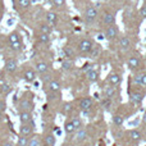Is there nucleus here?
Segmentation results:
<instances>
[{"label": "nucleus", "mask_w": 146, "mask_h": 146, "mask_svg": "<svg viewBox=\"0 0 146 146\" xmlns=\"http://www.w3.org/2000/svg\"><path fill=\"white\" fill-rule=\"evenodd\" d=\"M126 146H133V145H126Z\"/></svg>", "instance_id": "603ef678"}, {"label": "nucleus", "mask_w": 146, "mask_h": 146, "mask_svg": "<svg viewBox=\"0 0 146 146\" xmlns=\"http://www.w3.org/2000/svg\"><path fill=\"white\" fill-rule=\"evenodd\" d=\"M28 146H41V139L37 135H32V137H30V144Z\"/></svg>", "instance_id": "c85d7f7f"}, {"label": "nucleus", "mask_w": 146, "mask_h": 146, "mask_svg": "<svg viewBox=\"0 0 146 146\" xmlns=\"http://www.w3.org/2000/svg\"><path fill=\"white\" fill-rule=\"evenodd\" d=\"M23 80L27 83H32L36 80V71H33L32 68H27L23 72Z\"/></svg>", "instance_id": "4468645a"}, {"label": "nucleus", "mask_w": 146, "mask_h": 146, "mask_svg": "<svg viewBox=\"0 0 146 146\" xmlns=\"http://www.w3.org/2000/svg\"><path fill=\"white\" fill-rule=\"evenodd\" d=\"M119 45H121V48L123 49V50H127V49L131 46V41H129L128 37H122L121 41H119Z\"/></svg>", "instance_id": "2f4dec72"}, {"label": "nucleus", "mask_w": 146, "mask_h": 146, "mask_svg": "<svg viewBox=\"0 0 146 146\" xmlns=\"http://www.w3.org/2000/svg\"><path fill=\"white\" fill-rule=\"evenodd\" d=\"M12 92V86L9 85V83H3V85H0V94L1 95H5L7 96L8 94Z\"/></svg>", "instance_id": "cd10ccee"}, {"label": "nucleus", "mask_w": 146, "mask_h": 146, "mask_svg": "<svg viewBox=\"0 0 146 146\" xmlns=\"http://www.w3.org/2000/svg\"><path fill=\"white\" fill-rule=\"evenodd\" d=\"M51 3H53L54 7L60 8V7H63V5L66 4V0H51Z\"/></svg>", "instance_id": "58836bf2"}, {"label": "nucleus", "mask_w": 146, "mask_h": 146, "mask_svg": "<svg viewBox=\"0 0 146 146\" xmlns=\"http://www.w3.org/2000/svg\"><path fill=\"white\" fill-rule=\"evenodd\" d=\"M140 64H141V62H140V58H139V56H135V55H132L131 58L128 59V62H127V66H128V68L132 69V71H135V69L139 68Z\"/></svg>", "instance_id": "2eb2a0df"}, {"label": "nucleus", "mask_w": 146, "mask_h": 146, "mask_svg": "<svg viewBox=\"0 0 146 146\" xmlns=\"http://www.w3.org/2000/svg\"><path fill=\"white\" fill-rule=\"evenodd\" d=\"M91 69H95V64H92V63H85L83 64L82 71L88 72V71H91Z\"/></svg>", "instance_id": "e433bc0d"}, {"label": "nucleus", "mask_w": 146, "mask_h": 146, "mask_svg": "<svg viewBox=\"0 0 146 146\" xmlns=\"http://www.w3.org/2000/svg\"><path fill=\"white\" fill-rule=\"evenodd\" d=\"M56 22H58V15H56V13L49 12L48 14H46V23H49L50 26H54V25H56Z\"/></svg>", "instance_id": "5701e85b"}, {"label": "nucleus", "mask_w": 146, "mask_h": 146, "mask_svg": "<svg viewBox=\"0 0 146 146\" xmlns=\"http://www.w3.org/2000/svg\"><path fill=\"white\" fill-rule=\"evenodd\" d=\"M3 118H4V114H3V113H0V122L3 121Z\"/></svg>", "instance_id": "8fccbe9b"}, {"label": "nucleus", "mask_w": 146, "mask_h": 146, "mask_svg": "<svg viewBox=\"0 0 146 146\" xmlns=\"http://www.w3.org/2000/svg\"><path fill=\"white\" fill-rule=\"evenodd\" d=\"M9 41H10V44L17 42V41H21L19 33H18V32H12V33L9 35Z\"/></svg>", "instance_id": "f704fd0d"}, {"label": "nucleus", "mask_w": 146, "mask_h": 146, "mask_svg": "<svg viewBox=\"0 0 146 146\" xmlns=\"http://www.w3.org/2000/svg\"><path fill=\"white\" fill-rule=\"evenodd\" d=\"M73 109H74V106H73V104L71 103V101H67V103H63V105H62L60 111H62V114H63V115L68 117L69 114H72Z\"/></svg>", "instance_id": "a211bd4d"}, {"label": "nucleus", "mask_w": 146, "mask_h": 146, "mask_svg": "<svg viewBox=\"0 0 146 146\" xmlns=\"http://www.w3.org/2000/svg\"><path fill=\"white\" fill-rule=\"evenodd\" d=\"M128 137H129V140H131L132 142H135V144H139L140 141L142 140V133H141V131H139V129H129L128 131Z\"/></svg>", "instance_id": "f8f14e48"}, {"label": "nucleus", "mask_w": 146, "mask_h": 146, "mask_svg": "<svg viewBox=\"0 0 146 146\" xmlns=\"http://www.w3.org/2000/svg\"><path fill=\"white\" fill-rule=\"evenodd\" d=\"M38 41H40L41 44H49V41H50V37H49V35H46V33H41L38 35Z\"/></svg>", "instance_id": "c9c22d12"}, {"label": "nucleus", "mask_w": 146, "mask_h": 146, "mask_svg": "<svg viewBox=\"0 0 146 146\" xmlns=\"http://www.w3.org/2000/svg\"><path fill=\"white\" fill-rule=\"evenodd\" d=\"M0 146H15V145L13 144L12 141H8V140H7V141H3L1 144H0Z\"/></svg>", "instance_id": "c03bdc74"}, {"label": "nucleus", "mask_w": 146, "mask_h": 146, "mask_svg": "<svg viewBox=\"0 0 146 146\" xmlns=\"http://www.w3.org/2000/svg\"><path fill=\"white\" fill-rule=\"evenodd\" d=\"M18 67V62L17 59H8L7 62H5V71L9 72V73H13L17 69Z\"/></svg>", "instance_id": "dca6fc26"}, {"label": "nucleus", "mask_w": 146, "mask_h": 146, "mask_svg": "<svg viewBox=\"0 0 146 146\" xmlns=\"http://www.w3.org/2000/svg\"><path fill=\"white\" fill-rule=\"evenodd\" d=\"M94 106V101L91 98H88V96H86V98H82L80 100V109L82 111H88L91 110Z\"/></svg>", "instance_id": "423d86ee"}, {"label": "nucleus", "mask_w": 146, "mask_h": 146, "mask_svg": "<svg viewBox=\"0 0 146 146\" xmlns=\"http://www.w3.org/2000/svg\"><path fill=\"white\" fill-rule=\"evenodd\" d=\"M141 86L146 87V73H142V78H141Z\"/></svg>", "instance_id": "a18cd8bd"}, {"label": "nucleus", "mask_w": 146, "mask_h": 146, "mask_svg": "<svg viewBox=\"0 0 146 146\" xmlns=\"http://www.w3.org/2000/svg\"><path fill=\"white\" fill-rule=\"evenodd\" d=\"M140 14L142 18H146V5H142L141 9H140Z\"/></svg>", "instance_id": "37998d69"}, {"label": "nucleus", "mask_w": 146, "mask_h": 146, "mask_svg": "<svg viewBox=\"0 0 146 146\" xmlns=\"http://www.w3.org/2000/svg\"><path fill=\"white\" fill-rule=\"evenodd\" d=\"M38 28H40L41 33H46V35H50L51 33V26L46 22H41L38 25Z\"/></svg>", "instance_id": "a878e982"}, {"label": "nucleus", "mask_w": 146, "mask_h": 146, "mask_svg": "<svg viewBox=\"0 0 146 146\" xmlns=\"http://www.w3.org/2000/svg\"><path fill=\"white\" fill-rule=\"evenodd\" d=\"M7 109V103L4 100H0V113H4Z\"/></svg>", "instance_id": "79ce46f5"}, {"label": "nucleus", "mask_w": 146, "mask_h": 146, "mask_svg": "<svg viewBox=\"0 0 146 146\" xmlns=\"http://www.w3.org/2000/svg\"><path fill=\"white\" fill-rule=\"evenodd\" d=\"M12 49L15 51H19L21 49H22V42L21 41H17V42H13L12 44Z\"/></svg>", "instance_id": "4c0bfd02"}, {"label": "nucleus", "mask_w": 146, "mask_h": 146, "mask_svg": "<svg viewBox=\"0 0 146 146\" xmlns=\"http://www.w3.org/2000/svg\"><path fill=\"white\" fill-rule=\"evenodd\" d=\"M106 81H108L109 86H113V87H119L122 83V74L121 73H115V72H111L109 73L108 78H106Z\"/></svg>", "instance_id": "f03ea898"}, {"label": "nucleus", "mask_w": 146, "mask_h": 146, "mask_svg": "<svg viewBox=\"0 0 146 146\" xmlns=\"http://www.w3.org/2000/svg\"><path fill=\"white\" fill-rule=\"evenodd\" d=\"M87 139V131L85 128L77 131V135H76V142H83Z\"/></svg>", "instance_id": "393cba45"}, {"label": "nucleus", "mask_w": 146, "mask_h": 146, "mask_svg": "<svg viewBox=\"0 0 146 146\" xmlns=\"http://www.w3.org/2000/svg\"><path fill=\"white\" fill-rule=\"evenodd\" d=\"M100 105L103 106L104 110L110 111L111 106H113V100H111V99H108V98H103V99H100Z\"/></svg>", "instance_id": "6ab92c4d"}, {"label": "nucleus", "mask_w": 146, "mask_h": 146, "mask_svg": "<svg viewBox=\"0 0 146 146\" xmlns=\"http://www.w3.org/2000/svg\"><path fill=\"white\" fill-rule=\"evenodd\" d=\"M103 22L106 26H111L115 23V17H114V14L111 12H105L103 15Z\"/></svg>", "instance_id": "f3484780"}, {"label": "nucleus", "mask_w": 146, "mask_h": 146, "mask_svg": "<svg viewBox=\"0 0 146 146\" xmlns=\"http://www.w3.org/2000/svg\"><path fill=\"white\" fill-rule=\"evenodd\" d=\"M71 122H72V124H73V127H74L76 131H80V129L83 128V122L80 117H72Z\"/></svg>", "instance_id": "4be33fe9"}, {"label": "nucleus", "mask_w": 146, "mask_h": 146, "mask_svg": "<svg viewBox=\"0 0 146 146\" xmlns=\"http://www.w3.org/2000/svg\"><path fill=\"white\" fill-rule=\"evenodd\" d=\"M80 50H81V53H85V54H88L91 51V49L94 48V44H92V41L90 40V38H85V40H82L80 42Z\"/></svg>", "instance_id": "9d476101"}, {"label": "nucleus", "mask_w": 146, "mask_h": 146, "mask_svg": "<svg viewBox=\"0 0 146 146\" xmlns=\"http://www.w3.org/2000/svg\"><path fill=\"white\" fill-rule=\"evenodd\" d=\"M41 80H42L45 83H49L51 81V74H49V73H44V74L41 76Z\"/></svg>", "instance_id": "ea45409f"}, {"label": "nucleus", "mask_w": 146, "mask_h": 146, "mask_svg": "<svg viewBox=\"0 0 146 146\" xmlns=\"http://www.w3.org/2000/svg\"><path fill=\"white\" fill-rule=\"evenodd\" d=\"M60 88H62V85L58 80H51L48 83V91L50 94H60Z\"/></svg>", "instance_id": "9b49d317"}, {"label": "nucleus", "mask_w": 146, "mask_h": 146, "mask_svg": "<svg viewBox=\"0 0 146 146\" xmlns=\"http://www.w3.org/2000/svg\"><path fill=\"white\" fill-rule=\"evenodd\" d=\"M33 106L35 105H33L32 98H26V96H23L19 100V104H18V108H19L21 111H31L32 113Z\"/></svg>", "instance_id": "f257e3e1"}, {"label": "nucleus", "mask_w": 146, "mask_h": 146, "mask_svg": "<svg viewBox=\"0 0 146 146\" xmlns=\"http://www.w3.org/2000/svg\"><path fill=\"white\" fill-rule=\"evenodd\" d=\"M100 53H101L100 46H94V48L91 49V51H90L88 54H90V58H91V59H96L99 55H100Z\"/></svg>", "instance_id": "7c9ffc66"}, {"label": "nucleus", "mask_w": 146, "mask_h": 146, "mask_svg": "<svg viewBox=\"0 0 146 146\" xmlns=\"http://www.w3.org/2000/svg\"><path fill=\"white\" fill-rule=\"evenodd\" d=\"M96 17H98V10H96V8L88 7L87 9H86V12H85L86 22H87V23H92L96 19Z\"/></svg>", "instance_id": "1a4fd4ad"}, {"label": "nucleus", "mask_w": 146, "mask_h": 146, "mask_svg": "<svg viewBox=\"0 0 146 146\" xmlns=\"http://www.w3.org/2000/svg\"><path fill=\"white\" fill-rule=\"evenodd\" d=\"M74 131H76V129H74V127H73L71 119L66 121V123H64V132H66V133H68V135H71V133H73Z\"/></svg>", "instance_id": "c756f323"}, {"label": "nucleus", "mask_w": 146, "mask_h": 146, "mask_svg": "<svg viewBox=\"0 0 146 146\" xmlns=\"http://www.w3.org/2000/svg\"><path fill=\"white\" fill-rule=\"evenodd\" d=\"M144 98H145V92H142V91H132V92H129V101L132 104H135V105H140L142 103V100H144Z\"/></svg>", "instance_id": "7ed1b4c3"}, {"label": "nucleus", "mask_w": 146, "mask_h": 146, "mask_svg": "<svg viewBox=\"0 0 146 146\" xmlns=\"http://www.w3.org/2000/svg\"><path fill=\"white\" fill-rule=\"evenodd\" d=\"M142 123L146 124V111L144 113V115H142Z\"/></svg>", "instance_id": "49530a36"}, {"label": "nucleus", "mask_w": 146, "mask_h": 146, "mask_svg": "<svg viewBox=\"0 0 146 146\" xmlns=\"http://www.w3.org/2000/svg\"><path fill=\"white\" fill-rule=\"evenodd\" d=\"M73 60H69V59H67V60H64L63 63H62V68L64 69V71H71L73 68Z\"/></svg>", "instance_id": "72a5a7b5"}, {"label": "nucleus", "mask_w": 146, "mask_h": 146, "mask_svg": "<svg viewBox=\"0 0 146 146\" xmlns=\"http://www.w3.org/2000/svg\"><path fill=\"white\" fill-rule=\"evenodd\" d=\"M33 124H21L19 126V136H26L30 137L33 135Z\"/></svg>", "instance_id": "0eeeda50"}, {"label": "nucleus", "mask_w": 146, "mask_h": 146, "mask_svg": "<svg viewBox=\"0 0 146 146\" xmlns=\"http://www.w3.org/2000/svg\"><path fill=\"white\" fill-rule=\"evenodd\" d=\"M0 49H1V46H0Z\"/></svg>", "instance_id": "864d4df0"}, {"label": "nucleus", "mask_w": 146, "mask_h": 146, "mask_svg": "<svg viewBox=\"0 0 146 146\" xmlns=\"http://www.w3.org/2000/svg\"><path fill=\"white\" fill-rule=\"evenodd\" d=\"M18 3H19V5L22 8H28L31 5V0H19Z\"/></svg>", "instance_id": "a19ab883"}, {"label": "nucleus", "mask_w": 146, "mask_h": 146, "mask_svg": "<svg viewBox=\"0 0 146 146\" xmlns=\"http://www.w3.org/2000/svg\"><path fill=\"white\" fill-rule=\"evenodd\" d=\"M117 1H123V0H117Z\"/></svg>", "instance_id": "3c124183"}, {"label": "nucleus", "mask_w": 146, "mask_h": 146, "mask_svg": "<svg viewBox=\"0 0 146 146\" xmlns=\"http://www.w3.org/2000/svg\"><path fill=\"white\" fill-rule=\"evenodd\" d=\"M118 33H119V30H118V27H117L115 25H111V26H108L106 27V30H105V33H104V37L106 38V40H114V38L118 36Z\"/></svg>", "instance_id": "20e7f679"}, {"label": "nucleus", "mask_w": 146, "mask_h": 146, "mask_svg": "<svg viewBox=\"0 0 146 146\" xmlns=\"http://www.w3.org/2000/svg\"><path fill=\"white\" fill-rule=\"evenodd\" d=\"M48 69H49V64L46 62H38V63H36V71L38 73H41V74L46 73Z\"/></svg>", "instance_id": "b1692460"}, {"label": "nucleus", "mask_w": 146, "mask_h": 146, "mask_svg": "<svg viewBox=\"0 0 146 146\" xmlns=\"http://www.w3.org/2000/svg\"><path fill=\"white\" fill-rule=\"evenodd\" d=\"M124 123V117L121 115V114H114L113 115V124L117 128H121Z\"/></svg>", "instance_id": "412c9836"}, {"label": "nucleus", "mask_w": 146, "mask_h": 146, "mask_svg": "<svg viewBox=\"0 0 146 146\" xmlns=\"http://www.w3.org/2000/svg\"><path fill=\"white\" fill-rule=\"evenodd\" d=\"M86 77H87V80L90 81V82H98L99 81V72L96 71V69H91V71L86 72Z\"/></svg>", "instance_id": "aec40b11"}, {"label": "nucleus", "mask_w": 146, "mask_h": 146, "mask_svg": "<svg viewBox=\"0 0 146 146\" xmlns=\"http://www.w3.org/2000/svg\"><path fill=\"white\" fill-rule=\"evenodd\" d=\"M94 96H95V99H98V100H99V99H101L100 98V94H99V92H95V94H94Z\"/></svg>", "instance_id": "de8ad7c7"}, {"label": "nucleus", "mask_w": 146, "mask_h": 146, "mask_svg": "<svg viewBox=\"0 0 146 146\" xmlns=\"http://www.w3.org/2000/svg\"><path fill=\"white\" fill-rule=\"evenodd\" d=\"M13 23H14V19H9V21H8V26H12Z\"/></svg>", "instance_id": "09e8293b"}, {"label": "nucleus", "mask_w": 146, "mask_h": 146, "mask_svg": "<svg viewBox=\"0 0 146 146\" xmlns=\"http://www.w3.org/2000/svg\"><path fill=\"white\" fill-rule=\"evenodd\" d=\"M55 144H56V137L54 133H46L41 139V146H55Z\"/></svg>", "instance_id": "6e6552de"}, {"label": "nucleus", "mask_w": 146, "mask_h": 146, "mask_svg": "<svg viewBox=\"0 0 146 146\" xmlns=\"http://www.w3.org/2000/svg\"><path fill=\"white\" fill-rule=\"evenodd\" d=\"M63 54H64V56H67V58H73V56L76 55V51H74V49H73L72 46H64L63 48Z\"/></svg>", "instance_id": "bb28decb"}, {"label": "nucleus", "mask_w": 146, "mask_h": 146, "mask_svg": "<svg viewBox=\"0 0 146 146\" xmlns=\"http://www.w3.org/2000/svg\"><path fill=\"white\" fill-rule=\"evenodd\" d=\"M19 121L21 124H33L35 126L33 115L31 111H19Z\"/></svg>", "instance_id": "39448f33"}, {"label": "nucleus", "mask_w": 146, "mask_h": 146, "mask_svg": "<svg viewBox=\"0 0 146 146\" xmlns=\"http://www.w3.org/2000/svg\"><path fill=\"white\" fill-rule=\"evenodd\" d=\"M103 96L113 100V99L117 96V88L113 87V86H104L103 87Z\"/></svg>", "instance_id": "ddd939ff"}, {"label": "nucleus", "mask_w": 146, "mask_h": 146, "mask_svg": "<svg viewBox=\"0 0 146 146\" xmlns=\"http://www.w3.org/2000/svg\"><path fill=\"white\" fill-rule=\"evenodd\" d=\"M28 144H30V137H26V136L18 137L17 146H28Z\"/></svg>", "instance_id": "473e14b6"}]
</instances>
